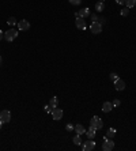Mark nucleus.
<instances>
[{"mask_svg":"<svg viewBox=\"0 0 136 151\" xmlns=\"http://www.w3.org/2000/svg\"><path fill=\"white\" fill-rule=\"evenodd\" d=\"M18 30H15L14 27H11L10 30H7L4 33V38H5V41H8V42H12L14 40H15L16 37H18Z\"/></svg>","mask_w":136,"mask_h":151,"instance_id":"nucleus-1","label":"nucleus"},{"mask_svg":"<svg viewBox=\"0 0 136 151\" xmlns=\"http://www.w3.org/2000/svg\"><path fill=\"white\" fill-rule=\"evenodd\" d=\"M90 127H93L95 129H102V127H104V121L101 120L98 116H94L91 120H90Z\"/></svg>","mask_w":136,"mask_h":151,"instance_id":"nucleus-2","label":"nucleus"},{"mask_svg":"<svg viewBox=\"0 0 136 151\" xmlns=\"http://www.w3.org/2000/svg\"><path fill=\"white\" fill-rule=\"evenodd\" d=\"M114 148V142L113 139H108L106 136L104 138V143H102V150L104 151H112Z\"/></svg>","mask_w":136,"mask_h":151,"instance_id":"nucleus-3","label":"nucleus"},{"mask_svg":"<svg viewBox=\"0 0 136 151\" xmlns=\"http://www.w3.org/2000/svg\"><path fill=\"white\" fill-rule=\"evenodd\" d=\"M95 148V142L93 139H89L87 142L82 143V150L83 151H93Z\"/></svg>","mask_w":136,"mask_h":151,"instance_id":"nucleus-4","label":"nucleus"},{"mask_svg":"<svg viewBox=\"0 0 136 151\" xmlns=\"http://www.w3.org/2000/svg\"><path fill=\"white\" fill-rule=\"evenodd\" d=\"M90 31L93 34H100V33H102V25H101L100 22H93L90 25Z\"/></svg>","mask_w":136,"mask_h":151,"instance_id":"nucleus-5","label":"nucleus"},{"mask_svg":"<svg viewBox=\"0 0 136 151\" xmlns=\"http://www.w3.org/2000/svg\"><path fill=\"white\" fill-rule=\"evenodd\" d=\"M52 119L53 120H56V121H59V120H61L63 119V115H64V112H63V109H59V108H55V109L52 110Z\"/></svg>","mask_w":136,"mask_h":151,"instance_id":"nucleus-6","label":"nucleus"},{"mask_svg":"<svg viewBox=\"0 0 136 151\" xmlns=\"http://www.w3.org/2000/svg\"><path fill=\"white\" fill-rule=\"evenodd\" d=\"M0 120L3 121L4 124L10 123L11 121V112L10 110H1V112H0Z\"/></svg>","mask_w":136,"mask_h":151,"instance_id":"nucleus-7","label":"nucleus"},{"mask_svg":"<svg viewBox=\"0 0 136 151\" xmlns=\"http://www.w3.org/2000/svg\"><path fill=\"white\" fill-rule=\"evenodd\" d=\"M75 26L78 27L79 30H86L87 25H86L84 18H82V16H78V18H76V21H75Z\"/></svg>","mask_w":136,"mask_h":151,"instance_id":"nucleus-8","label":"nucleus"},{"mask_svg":"<svg viewBox=\"0 0 136 151\" xmlns=\"http://www.w3.org/2000/svg\"><path fill=\"white\" fill-rule=\"evenodd\" d=\"M18 29L21 31H26L30 29V22L26 21V19H22L21 22H18Z\"/></svg>","mask_w":136,"mask_h":151,"instance_id":"nucleus-9","label":"nucleus"},{"mask_svg":"<svg viewBox=\"0 0 136 151\" xmlns=\"http://www.w3.org/2000/svg\"><path fill=\"white\" fill-rule=\"evenodd\" d=\"M114 87L117 91H123V90L125 89V82L123 80V79H117V80H114Z\"/></svg>","mask_w":136,"mask_h":151,"instance_id":"nucleus-10","label":"nucleus"},{"mask_svg":"<svg viewBox=\"0 0 136 151\" xmlns=\"http://www.w3.org/2000/svg\"><path fill=\"white\" fill-rule=\"evenodd\" d=\"M114 106H113V104L112 102H109V101H106V102H104V105H102V112L104 113H109L110 110L113 109Z\"/></svg>","mask_w":136,"mask_h":151,"instance_id":"nucleus-11","label":"nucleus"},{"mask_svg":"<svg viewBox=\"0 0 136 151\" xmlns=\"http://www.w3.org/2000/svg\"><path fill=\"white\" fill-rule=\"evenodd\" d=\"M73 131H75L78 135H84L87 129H86V128H84L82 124H76V125H75V128H73Z\"/></svg>","mask_w":136,"mask_h":151,"instance_id":"nucleus-12","label":"nucleus"},{"mask_svg":"<svg viewBox=\"0 0 136 151\" xmlns=\"http://www.w3.org/2000/svg\"><path fill=\"white\" fill-rule=\"evenodd\" d=\"M95 133H97V129H95V128H93V127H90L89 129L86 131V135H87V138H89V139H94Z\"/></svg>","mask_w":136,"mask_h":151,"instance_id":"nucleus-13","label":"nucleus"},{"mask_svg":"<svg viewBox=\"0 0 136 151\" xmlns=\"http://www.w3.org/2000/svg\"><path fill=\"white\" fill-rule=\"evenodd\" d=\"M79 16H82V18H87V16H90V8H87V7H84V8H82V10L78 12Z\"/></svg>","mask_w":136,"mask_h":151,"instance_id":"nucleus-14","label":"nucleus"},{"mask_svg":"<svg viewBox=\"0 0 136 151\" xmlns=\"http://www.w3.org/2000/svg\"><path fill=\"white\" fill-rule=\"evenodd\" d=\"M116 133H117V131H116V128H109V129H108V132H106V138H108V139H113V138H114L116 136Z\"/></svg>","mask_w":136,"mask_h":151,"instance_id":"nucleus-15","label":"nucleus"},{"mask_svg":"<svg viewBox=\"0 0 136 151\" xmlns=\"http://www.w3.org/2000/svg\"><path fill=\"white\" fill-rule=\"evenodd\" d=\"M105 10V4H104V1H97V3H95V11H97V12H102V11Z\"/></svg>","mask_w":136,"mask_h":151,"instance_id":"nucleus-16","label":"nucleus"},{"mask_svg":"<svg viewBox=\"0 0 136 151\" xmlns=\"http://www.w3.org/2000/svg\"><path fill=\"white\" fill-rule=\"evenodd\" d=\"M49 105L52 106L53 109H55V108H57V106H59V98H57V97H52V98L49 99Z\"/></svg>","mask_w":136,"mask_h":151,"instance_id":"nucleus-17","label":"nucleus"},{"mask_svg":"<svg viewBox=\"0 0 136 151\" xmlns=\"http://www.w3.org/2000/svg\"><path fill=\"white\" fill-rule=\"evenodd\" d=\"M72 142H73V144H76V146H80V144L83 143V142H82V138H80V135H78V133L73 136Z\"/></svg>","mask_w":136,"mask_h":151,"instance_id":"nucleus-18","label":"nucleus"},{"mask_svg":"<svg viewBox=\"0 0 136 151\" xmlns=\"http://www.w3.org/2000/svg\"><path fill=\"white\" fill-rule=\"evenodd\" d=\"M7 23L10 25L11 27H14L15 25H18V22H16V19H15V16H10L8 19H7Z\"/></svg>","mask_w":136,"mask_h":151,"instance_id":"nucleus-19","label":"nucleus"},{"mask_svg":"<svg viewBox=\"0 0 136 151\" xmlns=\"http://www.w3.org/2000/svg\"><path fill=\"white\" fill-rule=\"evenodd\" d=\"M125 5L128 8H132L136 5V0H125Z\"/></svg>","mask_w":136,"mask_h":151,"instance_id":"nucleus-20","label":"nucleus"},{"mask_svg":"<svg viewBox=\"0 0 136 151\" xmlns=\"http://www.w3.org/2000/svg\"><path fill=\"white\" fill-rule=\"evenodd\" d=\"M120 15L121 16H128V15H129V8H128V7L123 8V10L120 11Z\"/></svg>","mask_w":136,"mask_h":151,"instance_id":"nucleus-21","label":"nucleus"},{"mask_svg":"<svg viewBox=\"0 0 136 151\" xmlns=\"http://www.w3.org/2000/svg\"><path fill=\"white\" fill-rule=\"evenodd\" d=\"M44 110H45L46 113H52L53 108H52V106H50V105H49V104H48V105H45V106H44Z\"/></svg>","mask_w":136,"mask_h":151,"instance_id":"nucleus-22","label":"nucleus"},{"mask_svg":"<svg viewBox=\"0 0 136 151\" xmlns=\"http://www.w3.org/2000/svg\"><path fill=\"white\" fill-rule=\"evenodd\" d=\"M117 79H118V75H117L116 72L110 73V80H113V82H114V80H117Z\"/></svg>","mask_w":136,"mask_h":151,"instance_id":"nucleus-23","label":"nucleus"},{"mask_svg":"<svg viewBox=\"0 0 136 151\" xmlns=\"http://www.w3.org/2000/svg\"><path fill=\"white\" fill-rule=\"evenodd\" d=\"M73 128H75V125H72V124H67V125H65V129H67L68 132H72Z\"/></svg>","mask_w":136,"mask_h":151,"instance_id":"nucleus-24","label":"nucleus"},{"mask_svg":"<svg viewBox=\"0 0 136 151\" xmlns=\"http://www.w3.org/2000/svg\"><path fill=\"white\" fill-rule=\"evenodd\" d=\"M71 4H73V5H79L80 3H82V0H68Z\"/></svg>","mask_w":136,"mask_h":151,"instance_id":"nucleus-25","label":"nucleus"},{"mask_svg":"<svg viewBox=\"0 0 136 151\" xmlns=\"http://www.w3.org/2000/svg\"><path fill=\"white\" fill-rule=\"evenodd\" d=\"M91 21H93V22H98V16H97V14H91Z\"/></svg>","mask_w":136,"mask_h":151,"instance_id":"nucleus-26","label":"nucleus"},{"mask_svg":"<svg viewBox=\"0 0 136 151\" xmlns=\"http://www.w3.org/2000/svg\"><path fill=\"white\" fill-rule=\"evenodd\" d=\"M112 104H113V106H120V99H114V101H113V102H112Z\"/></svg>","mask_w":136,"mask_h":151,"instance_id":"nucleus-27","label":"nucleus"},{"mask_svg":"<svg viewBox=\"0 0 136 151\" xmlns=\"http://www.w3.org/2000/svg\"><path fill=\"white\" fill-rule=\"evenodd\" d=\"M117 4H125V0H116Z\"/></svg>","mask_w":136,"mask_h":151,"instance_id":"nucleus-28","label":"nucleus"},{"mask_svg":"<svg viewBox=\"0 0 136 151\" xmlns=\"http://www.w3.org/2000/svg\"><path fill=\"white\" fill-rule=\"evenodd\" d=\"M1 38H3V31L0 30V40H1Z\"/></svg>","mask_w":136,"mask_h":151,"instance_id":"nucleus-29","label":"nucleus"},{"mask_svg":"<svg viewBox=\"0 0 136 151\" xmlns=\"http://www.w3.org/2000/svg\"><path fill=\"white\" fill-rule=\"evenodd\" d=\"M1 125H3V121L0 120V129H1Z\"/></svg>","mask_w":136,"mask_h":151,"instance_id":"nucleus-30","label":"nucleus"},{"mask_svg":"<svg viewBox=\"0 0 136 151\" xmlns=\"http://www.w3.org/2000/svg\"><path fill=\"white\" fill-rule=\"evenodd\" d=\"M1 61H3V60H1V56H0V65H1Z\"/></svg>","mask_w":136,"mask_h":151,"instance_id":"nucleus-31","label":"nucleus"},{"mask_svg":"<svg viewBox=\"0 0 136 151\" xmlns=\"http://www.w3.org/2000/svg\"><path fill=\"white\" fill-rule=\"evenodd\" d=\"M101 1H104V0H101Z\"/></svg>","mask_w":136,"mask_h":151,"instance_id":"nucleus-32","label":"nucleus"}]
</instances>
